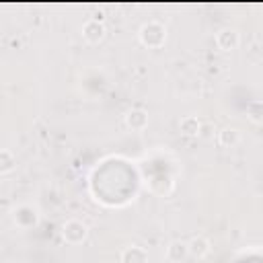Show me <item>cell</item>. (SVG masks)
<instances>
[{
    "label": "cell",
    "mask_w": 263,
    "mask_h": 263,
    "mask_svg": "<svg viewBox=\"0 0 263 263\" xmlns=\"http://www.w3.org/2000/svg\"><path fill=\"white\" fill-rule=\"evenodd\" d=\"M240 142V132L236 127H224L220 134H218V144L224 146V148H232Z\"/></svg>",
    "instance_id": "obj_10"
},
{
    "label": "cell",
    "mask_w": 263,
    "mask_h": 263,
    "mask_svg": "<svg viewBox=\"0 0 263 263\" xmlns=\"http://www.w3.org/2000/svg\"><path fill=\"white\" fill-rule=\"evenodd\" d=\"M14 164H16V160H14L12 152L2 148V150H0V173H8V171H12Z\"/></svg>",
    "instance_id": "obj_12"
},
{
    "label": "cell",
    "mask_w": 263,
    "mask_h": 263,
    "mask_svg": "<svg viewBox=\"0 0 263 263\" xmlns=\"http://www.w3.org/2000/svg\"><path fill=\"white\" fill-rule=\"evenodd\" d=\"M121 263H148V253L146 249L142 247H127L121 251V257H119Z\"/></svg>",
    "instance_id": "obj_5"
},
{
    "label": "cell",
    "mask_w": 263,
    "mask_h": 263,
    "mask_svg": "<svg viewBox=\"0 0 263 263\" xmlns=\"http://www.w3.org/2000/svg\"><path fill=\"white\" fill-rule=\"evenodd\" d=\"M179 127H181V132H183L185 136H197V134H199V129H201V123H199V119H197V117L187 115V117H183V119H181Z\"/></svg>",
    "instance_id": "obj_11"
},
{
    "label": "cell",
    "mask_w": 263,
    "mask_h": 263,
    "mask_svg": "<svg viewBox=\"0 0 263 263\" xmlns=\"http://www.w3.org/2000/svg\"><path fill=\"white\" fill-rule=\"evenodd\" d=\"M187 255H189V251H187V242H185V240H173V242L166 247V259L173 261V263L183 261Z\"/></svg>",
    "instance_id": "obj_9"
},
{
    "label": "cell",
    "mask_w": 263,
    "mask_h": 263,
    "mask_svg": "<svg viewBox=\"0 0 263 263\" xmlns=\"http://www.w3.org/2000/svg\"><path fill=\"white\" fill-rule=\"evenodd\" d=\"M86 234H88V226L80 220H68L62 226V236L70 245H80L86 238Z\"/></svg>",
    "instance_id": "obj_2"
},
{
    "label": "cell",
    "mask_w": 263,
    "mask_h": 263,
    "mask_svg": "<svg viewBox=\"0 0 263 263\" xmlns=\"http://www.w3.org/2000/svg\"><path fill=\"white\" fill-rule=\"evenodd\" d=\"M125 123H127L132 129H144V127L148 125V113H146L144 109L136 107V109L127 111V115H125Z\"/></svg>",
    "instance_id": "obj_8"
},
{
    "label": "cell",
    "mask_w": 263,
    "mask_h": 263,
    "mask_svg": "<svg viewBox=\"0 0 263 263\" xmlns=\"http://www.w3.org/2000/svg\"><path fill=\"white\" fill-rule=\"evenodd\" d=\"M187 251H189L191 257L201 259V257H205V255L210 253V240H208L205 236H193V238L187 242Z\"/></svg>",
    "instance_id": "obj_6"
},
{
    "label": "cell",
    "mask_w": 263,
    "mask_h": 263,
    "mask_svg": "<svg viewBox=\"0 0 263 263\" xmlns=\"http://www.w3.org/2000/svg\"><path fill=\"white\" fill-rule=\"evenodd\" d=\"M82 37L86 43H99L103 41L105 37V25L99 21V18H88L84 25H82Z\"/></svg>",
    "instance_id": "obj_3"
},
{
    "label": "cell",
    "mask_w": 263,
    "mask_h": 263,
    "mask_svg": "<svg viewBox=\"0 0 263 263\" xmlns=\"http://www.w3.org/2000/svg\"><path fill=\"white\" fill-rule=\"evenodd\" d=\"M14 222L23 228H29L33 224H37V212L31 208V205H21L16 212H14Z\"/></svg>",
    "instance_id": "obj_7"
},
{
    "label": "cell",
    "mask_w": 263,
    "mask_h": 263,
    "mask_svg": "<svg viewBox=\"0 0 263 263\" xmlns=\"http://www.w3.org/2000/svg\"><path fill=\"white\" fill-rule=\"evenodd\" d=\"M216 45L222 51H232V49H236L240 45V35L234 29H222L216 35Z\"/></svg>",
    "instance_id": "obj_4"
},
{
    "label": "cell",
    "mask_w": 263,
    "mask_h": 263,
    "mask_svg": "<svg viewBox=\"0 0 263 263\" xmlns=\"http://www.w3.org/2000/svg\"><path fill=\"white\" fill-rule=\"evenodd\" d=\"M140 41L146 45V47H160L164 41H166V31L160 23L156 21H150V23H144L142 29H140Z\"/></svg>",
    "instance_id": "obj_1"
}]
</instances>
